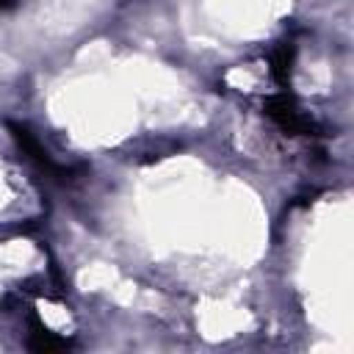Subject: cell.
I'll use <instances>...</instances> for the list:
<instances>
[{"instance_id": "obj_4", "label": "cell", "mask_w": 354, "mask_h": 354, "mask_svg": "<svg viewBox=\"0 0 354 354\" xmlns=\"http://www.w3.org/2000/svg\"><path fill=\"white\" fill-rule=\"evenodd\" d=\"M290 69H293V44L282 41L274 53H271V75L279 86L290 83Z\"/></svg>"}, {"instance_id": "obj_2", "label": "cell", "mask_w": 354, "mask_h": 354, "mask_svg": "<svg viewBox=\"0 0 354 354\" xmlns=\"http://www.w3.org/2000/svg\"><path fill=\"white\" fill-rule=\"evenodd\" d=\"M8 130H11V136H14V141L19 144V149L28 155V160H33L36 166H39V171H44V174H50V177H55V180H66L69 177V169H64V166H58L53 158H50V152L39 144V138L25 127V124H17V122H8Z\"/></svg>"}, {"instance_id": "obj_5", "label": "cell", "mask_w": 354, "mask_h": 354, "mask_svg": "<svg viewBox=\"0 0 354 354\" xmlns=\"http://www.w3.org/2000/svg\"><path fill=\"white\" fill-rule=\"evenodd\" d=\"M17 0H0V8H11Z\"/></svg>"}, {"instance_id": "obj_3", "label": "cell", "mask_w": 354, "mask_h": 354, "mask_svg": "<svg viewBox=\"0 0 354 354\" xmlns=\"http://www.w3.org/2000/svg\"><path fill=\"white\" fill-rule=\"evenodd\" d=\"M28 346H30L33 351L50 354V351H64V348H69V340L58 337V335L50 332L36 315H30V340H28Z\"/></svg>"}, {"instance_id": "obj_1", "label": "cell", "mask_w": 354, "mask_h": 354, "mask_svg": "<svg viewBox=\"0 0 354 354\" xmlns=\"http://www.w3.org/2000/svg\"><path fill=\"white\" fill-rule=\"evenodd\" d=\"M266 116L290 136H310L315 130V122L296 105V100L288 91H279L266 100Z\"/></svg>"}]
</instances>
